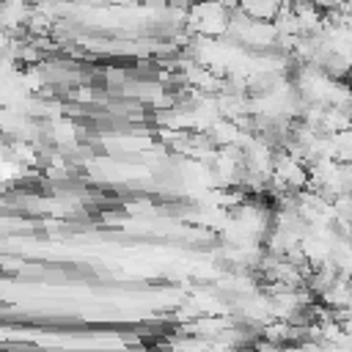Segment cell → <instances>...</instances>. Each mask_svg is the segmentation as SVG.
I'll return each instance as SVG.
<instances>
[{
    "instance_id": "cell-1",
    "label": "cell",
    "mask_w": 352,
    "mask_h": 352,
    "mask_svg": "<svg viewBox=\"0 0 352 352\" xmlns=\"http://www.w3.org/2000/svg\"><path fill=\"white\" fill-rule=\"evenodd\" d=\"M280 3L283 0H236V6L253 16V19H264V22H272L275 14L280 11Z\"/></svg>"
}]
</instances>
